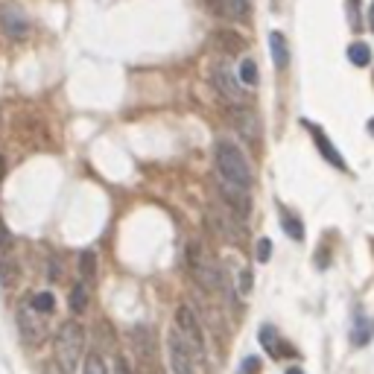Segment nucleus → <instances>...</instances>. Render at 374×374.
Instances as JSON below:
<instances>
[{
	"instance_id": "5",
	"label": "nucleus",
	"mask_w": 374,
	"mask_h": 374,
	"mask_svg": "<svg viewBox=\"0 0 374 374\" xmlns=\"http://www.w3.org/2000/svg\"><path fill=\"white\" fill-rule=\"evenodd\" d=\"M176 328H179V333L187 339V345H190L193 357L202 360L205 357V328H202V322H199L196 310L190 304H179V310H176Z\"/></svg>"
},
{
	"instance_id": "10",
	"label": "nucleus",
	"mask_w": 374,
	"mask_h": 374,
	"mask_svg": "<svg viewBox=\"0 0 374 374\" xmlns=\"http://www.w3.org/2000/svg\"><path fill=\"white\" fill-rule=\"evenodd\" d=\"M0 23H3V32L15 41L30 35V21L18 6H3V12H0Z\"/></svg>"
},
{
	"instance_id": "20",
	"label": "nucleus",
	"mask_w": 374,
	"mask_h": 374,
	"mask_svg": "<svg viewBox=\"0 0 374 374\" xmlns=\"http://www.w3.org/2000/svg\"><path fill=\"white\" fill-rule=\"evenodd\" d=\"M0 281H3L6 286H12L18 281V264H15V257L6 255V252H3V257H0Z\"/></svg>"
},
{
	"instance_id": "24",
	"label": "nucleus",
	"mask_w": 374,
	"mask_h": 374,
	"mask_svg": "<svg viewBox=\"0 0 374 374\" xmlns=\"http://www.w3.org/2000/svg\"><path fill=\"white\" fill-rule=\"evenodd\" d=\"M82 374H108L106 360L99 357L97 351H91L88 357H85V368H82Z\"/></svg>"
},
{
	"instance_id": "32",
	"label": "nucleus",
	"mask_w": 374,
	"mask_h": 374,
	"mask_svg": "<svg viewBox=\"0 0 374 374\" xmlns=\"http://www.w3.org/2000/svg\"><path fill=\"white\" fill-rule=\"evenodd\" d=\"M368 30H371V32H374V3H371V6H368Z\"/></svg>"
},
{
	"instance_id": "13",
	"label": "nucleus",
	"mask_w": 374,
	"mask_h": 374,
	"mask_svg": "<svg viewBox=\"0 0 374 374\" xmlns=\"http://www.w3.org/2000/svg\"><path fill=\"white\" fill-rule=\"evenodd\" d=\"M214 44L228 56H237V53H243L246 50V39L240 32H234V30H217L214 32Z\"/></svg>"
},
{
	"instance_id": "6",
	"label": "nucleus",
	"mask_w": 374,
	"mask_h": 374,
	"mask_svg": "<svg viewBox=\"0 0 374 374\" xmlns=\"http://www.w3.org/2000/svg\"><path fill=\"white\" fill-rule=\"evenodd\" d=\"M47 316L39 313L32 304H30V298L18 307V333H21V339L32 345V348H39L44 339H47Z\"/></svg>"
},
{
	"instance_id": "9",
	"label": "nucleus",
	"mask_w": 374,
	"mask_h": 374,
	"mask_svg": "<svg viewBox=\"0 0 374 374\" xmlns=\"http://www.w3.org/2000/svg\"><path fill=\"white\" fill-rule=\"evenodd\" d=\"M217 193L219 199L226 202V208L231 210V214H237L240 219L248 217V210H252V202H248V190H240V187H234L228 181H219L217 184Z\"/></svg>"
},
{
	"instance_id": "14",
	"label": "nucleus",
	"mask_w": 374,
	"mask_h": 374,
	"mask_svg": "<svg viewBox=\"0 0 374 374\" xmlns=\"http://www.w3.org/2000/svg\"><path fill=\"white\" fill-rule=\"evenodd\" d=\"M310 132H313V138H316V146H319V152L325 155V158L331 161V164H333L336 170H348V167H345V158H342L339 152H336V146L331 144V138H328V135L322 132V129H316V126H310Z\"/></svg>"
},
{
	"instance_id": "34",
	"label": "nucleus",
	"mask_w": 374,
	"mask_h": 374,
	"mask_svg": "<svg viewBox=\"0 0 374 374\" xmlns=\"http://www.w3.org/2000/svg\"><path fill=\"white\" fill-rule=\"evenodd\" d=\"M286 374H304L302 368H290V371H286Z\"/></svg>"
},
{
	"instance_id": "30",
	"label": "nucleus",
	"mask_w": 374,
	"mask_h": 374,
	"mask_svg": "<svg viewBox=\"0 0 374 374\" xmlns=\"http://www.w3.org/2000/svg\"><path fill=\"white\" fill-rule=\"evenodd\" d=\"M115 374H135V371H132V366H129V360H126V357H120V354L115 357Z\"/></svg>"
},
{
	"instance_id": "4",
	"label": "nucleus",
	"mask_w": 374,
	"mask_h": 374,
	"mask_svg": "<svg viewBox=\"0 0 374 374\" xmlns=\"http://www.w3.org/2000/svg\"><path fill=\"white\" fill-rule=\"evenodd\" d=\"M208 77H210V85H214V91L226 99L228 106H246V85L240 82V77L226 65V61H214L208 70Z\"/></svg>"
},
{
	"instance_id": "2",
	"label": "nucleus",
	"mask_w": 374,
	"mask_h": 374,
	"mask_svg": "<svg viewBox=\"0 0 374 374\" xmlns=\"http://www.w3.org/2000/svg\"><path fill=\"white\" fill-rule=\"evenodd\" d=\"M184 266H187V272H190V278L202 286L205 293H219L222 269L214 264V257L205 252V246L199 240H187V246H184Z\"/></svg>"
},
{
	"instance_id": "35",
	"label": "nucleus",
	"mask_w": 374,
	"mask_h": 374,
	"mask_svg": "<svg viewBox=\"0 0 374 374\" xmlns=\"http://www.w3.org/2000/svg\"><path fill=\"white\" fill-rule=\"evenodd\" d=\"M368 132H371V135H374V117H371V120H368Z\"/></svg>"
},
{
	"instance_id": "19",
	"label": "nucleus",
	"mask_w": 374,
	"mask_h": 374,
	"mask_svg": "<svg viewBox=\"0 0 374 374\" xmlns=\"http://www.w3.org/2000/svg\"><path fill=\"white\" fill-rule=\"evenodd\" d=\"M348 59H351V65H357V68H368V61H371V50H368V44L354 41L351 47H348Z\"/></svg>"
},
{
	"instance_id": "33",
	"label": "nucleus",
	"mask_w": 374,
	"mask_h": 374,
	"mask_svg": "<svg viewBox=\"0 0 374 374\" xmlns=\"http://www.w3.org/2000/svg\"><path fill=\"white\" fill-rule=\"evenodd\" d=\"M3 173H6V164H3V155H0V181H3Z\"/></svg>"
},
{
	"instance_id": "28",
	"label": "nucleus",
	"mask_w": 374,
	"mask_h": 374,
	"mask_svg": "<svg viewBox=\"0 0 374 374\" xmlns=\"http://www.w3.org/2000/svg\"><path fill=\"white\" fill-rule=\"evenodd\" d=\"M237 290H240L243 295H246V293H252V272H248V269H243V272H240V281H237Z\"/></svg>"
},
{
	"instance_id": "15",
	"label": "nucleus",
	"mask_w": 374,
	"mask_h": 374,
	"mask_svg": "<svg viewBox=\"0 0 374 374\" xmlns=\"http://www.w3.org/2000/svg\"><path fill=\"white\" fill-rule=\"evenodd\" d=\"M269 50H272V61H275L278 70H284L286 65H290V47H286V39L281 32L269 35Z\"/></svg>"
},
{
	"instance_id": "25",
	"label": "nucleus",
	"mask_w": 374,
	"mask_h": 374,
	"mask_svg": "<svg viewBox=\"0 0 374 374\" xmlns=\"http://www.w3.org/2000/svg\"><path fill=\"white\" fill-rule=\"evenodd\" d=\"M264 363H260V357H246L243 366H240V374H260Z\"/></svg>"
},
{
	"instance_id": "18",
	"label": "nucleus",
	"mask_w": 374,
	"mask_h": 374,
	"mask_svg": "<svg viewBox=\"0 0 374 374\" xmlns=\"http://www.w3.org/2000/svg\"><path fill=\"white\" fill-rule=\"evenodd\" d=\"M278 219H281V228L290 234L293 240H304V222L298 219L295 214H290L286 208H281V210H278Z\"/></svg>"
},
{
	"instance_id": "21",
	"label": "nucleus",
	"mask_w": 374,
	"mask_h": 374,
	"mask_svg": "<svg viewBox=\"0 0 374 374\" xmlns=\"http://www.w3.org/2000/svg\"><path fill=\"white\" fill-rule=\"evenodd\" d=\"M79 275L85 284H91L97 278V255L94 252H82L79 255Z\"/></svg>"
},
{
	"instance_id": "26",
	"label": "nucleus",
	"mask_w": 374,
	"mask_h": 374,
	"mask_svg": "<svg viewBox=\"0 0 374 374\" xmlns=\"http://www.w3.org/2000/svg\"><path fill=\"white\" fill-rule=\"evenodd\" d=\"M348 18H351L354 30L363 27V18H360V0H348Z\"/></svg>"
},
{
	"instance_id": "8",
	"label": "nucleus",
	"mask_w": 374,
	"mask_h": 374,
	"mask_svg": "<svg viewBox=\"0 0 374 374\" xmlns=\"http://www.w3.org/2000/svg\"><path fill=\"white\" fill-rule=\"evenodd\" d=\"M228 120L234 123L237 135L246 141L257 146L260 144V120H257V111L248 108V106H228Z\"/></svg>"
},
{
	"instance_id": "29",
	"label": "nucleus",
	"mask_w": 374,
	"mask_h": 374,
	"mask_svg": "<svg viewBox=\"0 0 374 374\" xmlns=\"http://www.w3.org/2000/svg\"><path fill=\"white\" fill-rule=\"evenodd\" d=\"M9 246H12V234H9V228H6V222L0 219V252H6Z\"/></svg>"
},
{
	"instance_id": "17",
	"label": "nucleus",
	"mask_w": 374,
	"mask_h": 374,
	"mask_svg": "<svg viewBox=\"0 0 374 374\" xmlns=\"http://www.w3.org/2000/svg\"><path fill=\"white\" fill-rule=\"evenodd\" d=\"M68 304H70V313L82 316L85 310H88V284L79 281L70 286V295H68Z\"/></svg>"
},
{
	"instance_id": "16",
	"label": "nucleus",
	"mask_w": 374,
	"mask_h": 374,
	"mask_svg": "<svg viewBox=\"0 0 374 374\" xmlns=\"http://www.w3.org/2000/svg\"><path fill=\"white\" fill-rule=\"evenodd\" d=\"M371 336H374V322L363 313H357L354 328H351V345H368Z\"/></svg>"
},
{
	"instance_id": "31",
	"label": "nucleus",
	"mask_w": 374,
	"mask_h": 374,
	"mask_svg": "<svg viewBox=\"0 0 374 374\" xmlns=\"http://www.w3.org/2000/svg\"><path fill=\"white\" fill-rule=\"evenodd\" d=\"M59 278H61V264L53 260V264H50V281H59Z\"/></svg>"
},
{
	"instance_id": "3",
	"label": "nucleus",
	"mask_w": 374,
	"mask_h": 374,
	"mask_svg": "<svg viewBox=\"0 0 374 374\" xmlns=\"http://www.w3.org/2000/svg\"><path fill=\"white\" fill-rule=\"evenodd\" d=\"M85 351V328L79 322L68 319L65 325L56 331V363L65 374H73Z\"/></svg>"
},
{
	"instance_id": "27",
	"label": "nucleus",
	"mask_w": 374,
	"mask_h": 374,
	"mask_svg": "<svg viewBox=\"0 0 374 374\" xmlns=\"http://www.w3.org/2000/svg\"><path fill=\"white\" fill-rule=\"evenodd\" d=\"M269 257H272V243H269L266 237H264V240L257 243V260H260V264H266Z\"/></svg>"
},
{
	"instance_id": "1",
	"label": "nucleus",
	"mask_w": 374,
	"mask_h": 374,
	"mask_svg": "<svg viewBox=\"0 0 374 374\" xmlns=\"http://www.w3.org/2000/svg\"><path fill=\"white\" fill-rule=\"evenodd\" d=\"M214 161H217V173H219L222 181L240 187V190H252V184H255L252 167H248L243 149L237 146L234 141L219 138L217 146H214Z\"/></svg>"
},
{
	"instance_id": "12",
	"label": "nucleus",
	"mask_w": 374,
	"mask_h": 374,
	"mask_svg": "<svg viewBox=\"0 0 374 374\" xmlns=\"http://www.w3.org/2000/svg\"><path fill=\"white\" fill-rule=\"evenodd\" d=\"M260 345L269 351L272 360H281V357H295V351L286 342H281V336L275 333V328L272 325H264L260 328Z\"/></svg>"
},
{
	"instance_id": "22",
	"label": "nucleus",
	"mask_w": 374,
	"mask_h": 374,
	"mask_svg": "<svg viewBox=\"0 0 374 374\" xmlns=\"http://www.w3.org/2000/svg\"><path fill=\"white\" fill-rule=\"evenodd\" d=\"M30 304L39 310V313H44V316H53V310H56V298H53V293H35V295H30Z\"/></svg>"
},
{
	"instance_id": "11",
	"label": "nucleus",
	"mask_w": 374,
	"mask_h": 374,
	"mask_svg": "<svg viewBox=\"0 0 374 374\" xmlns=\"http://www.w3.org/2000/svg\"><path fill=\"white\" fill-rule=\"evenodd\" d=\"M208 6L214 15L226 18V21H246L252 12V0H208Z\"/></svg>"
},
{
	"instance_id": "23",
	"label": "nucleus",
	"mask_w": 374,
	"mask_h": 374,
	"mask_svg": "<svg viewBox=\"0 0 374 374\" xmlns=\"http://www.w3.org/2000/svg\"><path fill=\"white\" fill-rule=\"evenodd\" d=\"M237 77H240L243 85H257V65L252 59H243L240 61V70H237Z\"/></svg>"
},
{
	"instance_id": "7",
	"label": "nucleus",
	"mask_w": 374,
	"mask_h": 374,
	"mask_svg": "<svg viewBox=\"0 0 374 374\" xmlns=\"http://www.w3.org/2000/svg\"><path fill=\"white\" fill-rule=\"evenodd\" d=\"M167 357H170V368L173 374H196V366H193V351L187 339L179 333V328H170L167 333Z\"/></svg>"
}]
</instances>
